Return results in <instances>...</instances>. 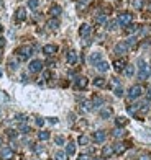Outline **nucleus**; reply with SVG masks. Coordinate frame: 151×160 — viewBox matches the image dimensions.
I'll list each match as a JSON object with an SVG mask.
<instances>
[{"mask_svg":"<svg viewBox=\"0 0 151 160\" xmlns=\"http://www.w3.org/2000/svg\"><path fill=\"white\" fill-rule=\"evenodd\" d=\"M2 145H4V139H2V137H0V147H2Z\"/></svg>","mask_w":151,"mask_h":160,"instance_id":"3c124183","label":"nucleus"},{"mask_svg":"<svg viewBox=\"0 0 151 160\" xmlns=\"http://www.w3.org/2000/svg\"><path fill=\"white\" fill-rule=\"evenodd\" d=\"M0 157H2V160H13V149L2 147V150H0Z\"/></svg>","mask_w":151,"mask_h":160,"instance_id":"423d86ee","label":"nucleus"},{"mask_svg":"<svg viewBox=\"0 0 151 160\" xmlns=\"http://www.w3.org/2000/svg\"><path fill=\"white\" fill-rule=\"evenodd\" d=\"M94 85H95V87H99V88H104V87L107 85V82H105V78L97 77L95 80H94Z\"/></svg>","mask_w":151,"mask_h":160,"instance_id":"b1692460","label":"nucleus"},{"mask_svg":"<svg viewBox=\"0 0 151 160\" xmlns=\"http://www.w3.org/2000/svg\"><path fill=\"white\" fill-rule=\"evenodd\" d=\"M138 66H140V72H138V78L140 80H146L150 77V67L146 66V62L143 59H138Z\"/></svg>","mask_w":151,"mask_h":160,"instance_id":"f03ea898","label":"nucleus"},{"mask_svg":"<svg viewBox=\"0 0 151 160\" xmlns=\"http://www.w3.org/2000/svg\"><path fill=\"white\" fill-rule=\"evenodd\" d=\"M135 8H141V0H135Z\"/></svg>","mask_w":151,"mask_h":160,"instance_id":"37998d69","label":"nucleus"},{"mask_svg":"<svg viewBox=\"0 0 151 160\" xmlns=\"http://www.w3.org/2000/svg\"><path fill=\"white\" fill-rule=\"evenodd\" d=\"M115 95H117V96H123V88L122 87H117V88H115Z\"/></svg>","mask_w":151,"mask_h":160,"instance_id":"58836bf2","label":"nucleus"},{"mask_svg":"<svg viewBox=\"0 0 151 160\" xmlns=\"http://www.w3.org/2000/svg\"><path fill=\"white\" fill-rule=\"evenodd\" d=\"M118 25H120V23H118V20H110V21H107V29L113 31V29H117Z\"/></svg>","mask_w":151,"mask_h":160,"instance_id":"5701e85b","label":"nucleus"},{"mask_svg":"<svg viewBox=\"0 0 151 160\" xmlns=\"http://www.w3.org/2000/svg\"><path fill=\"white\" fill-rule=\"evenodd\" d=\"M94 160H97V159H94Z\"/></svg>","mask_w":151,"mask_h":160,"instance_id":"864d4df0","label":"nucleus"},{"mask_svg":"<svg viewBox=\"0 0 151 160\" xmlns=\"http://www.w3.org/2000/svg\"><path fill=\"white\" fill-rule=\"evenodd\" d=\"M87 85H89V80L85 77H77V78H76V87H77V88L84 90Z\"/></svg>","mask_w":151,"mask_h":160,"instance_id":"9d476101","label":"nucleus"},{"mask_svg":"<svg viewBox=\"0 0 151 160\" xmlns=\"http://www.w3.org/2000/svg\"><path fill=\"white\" fill-rule=\"evenodd\" d=\"M38 5H40V2H38V0H28V7L31 10H36Z\"/></svg>","mask_w":151,"mask_h":160,"instance_id":"2f4dec72","label":"nucleus"},{"mask_svg":"<svg viewBox=\"0 0 151 160\" xmlns=\"http://www.w3.org/2000/svg\"><path fill=\"white\" fill-rule=\"evenodd\" d=\"M15 18H17V21H23V20H26V10L23 8V7L17 8V12H15Z\"/></svg>","mask_w":151,"mask_h":160,"instance_id":"9b49d317","label":"nucleus"},{"mask_svg":"<svg viewBox=\"0 0 151 160\" xmlns=\"http://www.w3.org/2000/svg\"><path fill=\"white\" fill-rule=\"evenodd\" d=\"M20 131L23 132V134H28V132L31 131V129H30V126H28V124H25V123H21V126H20Z\"/></svg>","mask_w":151,"mask_h":160,"instance_id":"72a5a7b5","label":"nucleus"},{"mask_svg":"<svg viewBox=\"0 0 151 160\" xmlns=\"http://www.w3.org/2000/svg\"><path fill=\"white\" fill-rule=\"evenodd\" d=\"M140 160H151V159H150V155H143Z\"/></svg>","mask_w":151,"mask_h":160,"instance_id":"09e8293b","label":"nucleus"},{"mask_svg":"<svg viewBox=\"0 0 151 160\" xmlns=\"http://www.w3.org/2000/svg\"><path fill=\"white\" fill-rule=\"evenodd\" d=\"M36 124H38V126H43V124H44V119H43V118H36Z\"/></svg>","mask_w":151,"mask_h":160,"instance_id":"79ce46f5","label":"nucleus"},{"mask_svg":"<svg viewBox=\"0 0 151 160\" xmlns=\"http://www.w3.org/2000/svg\"><path fill=\"white\" fill-rule=\"evenodd\" d=\"M49 123L51 124H56V123H58V119H56V118H49Z\"/></svg>","mask_w":151,"mask_h":160,"instance_id":"49530a36","label":"nucleus"},{"mask_svg":"<svg viewBox=\"0 0 151 160\" xmlns=\"http://www.w3.org/2000/svg\"><path fill=\"white\" fill-rule=\"evenodd\" d=\"M15 54L18 56L20 61H26V59L33 54V48H31V46H20V48L15 51Z\"/></svg>","mask_w":151,"mask_h":160,"instance_id":"f257e3e1","label":"nucleus"},{"mask_svg":"<svg viewBox=\"0 0 151 160\" xmlns=\"http://www.w3.org/2000/svg\"><path fill=\"white\" fill-rule=\"evenodd\" d=\"M128 49H130V48L126 46L125 41L118 43V44L115 46V52H117V54H126V52H128Z\"/></svg>","mask_w":151,"mask_h":160,"instance_id":"1a4fd4ad","label":"nucleus"},{"mask_svg":"<svg viewBox=\"0 0 151 160\" xmlns=\"http://www.w3.org/2000/svg\"><path fill=\"white\" fill-rule=\"evenodd\" d=\"M51 78V72L49 70H44V72H43V80H49Z\"/></svg>","mask_w":151,"mask_h":160,"instance_id":"4c0bfd02","label":"nucleus"},{"mask_svg":"<svg viewBox=\"0 0 151 160\" xmlns=\"http://www.w3.org/2000/svg\"><path fill=\"white\" fill-rule=\"evenodd\" d=\"M123 134H125V131H123L122 127H117V129L113 131V136H115V137H122Z\"/></svg>","mask_w":151,"mask_h":160,"instance_id":"f704fd0d","label":"nucleus"},{"mask_svg":"<svg viewBox=\"0 0 151 160\" xmlns=\"http://www.w3.org/2000/svg\"><path fill=\"white\" fill-rule=\"evenodd\" d=\"M49 137H51V134L48 131H40V132H38V139H40V140H48Z\"/></svg>","mask_w":151,"mask_h":160,"instance_id":"a878e982","label":"nucleus"},{"mask_svg":"<svg viewBox=\"0 0 151 160\" xmlns=\"http://www.w3.org/2000/svg\"><path fill=\"white\" fill-rule=\"evenodd\" d=\"M7 44V41H5V38H0V49L4 48V46Z\"/></svg>","mask_w":151,"mask_h":160,"instance_id":"c03bdc74","label":"nucleus"},{"mask_svg":"<svg viewBox=\"0 0 151 160\" xmlns=\"http://www.w3.org/2000/svg\"><path fill=\"white\" fill-rule=\"evenodd\" d=\"M66 61H67V64H76V62H77V52H76V51H69V52H67V57H66Z\"/></svg>","mask_w":151,"mask_h":160,"instance_id":"4468645a","label":"nucleus"},{"mask_svg":"<svg viewBox=\"0 0 151 160\" xmlns=\"http://www.w3.org/2000/svg\"><path fill=\"white\" fill-rule=\"evenodd\" d=\"M77 160H89V157L85 155V154H80V155H79V159H77Z\"/></svg>","mask_w":151,"mask_h":160,"instance_id":"a18cd8bd","label":"nucleus"},{"mask_svg":"<svg viewBox=\"0 0 151 160\" xmlns=\"http://www.w3.org/2000/svg\"><path fill=\"white\" fill-rule=\"evenodd\" d=\"M54 159H56V160H67V154H66V152H61V150H59V152H56Z\"/></svg>","mask_w":151,"mask_h":160,"instance_id":"c756f323","label":"nucleus"},{"mask_svg":"<svg viewBox=\"0 0 151 160\" xmlns=\"http://www.w3.org/2000/svg\"><path fill=\"white\" fill-rule=\"evenodd\" d=\"M100 116H102L104 119L110 118V116H112V110H110V108H105V110H102V111H100Z\"/></svg>","mask_w":151,"mask_h":160,"instance_id":"c85d7f7f","label":"nucleus"},{"mask_svg":"<svg viewBox=\"0 0 151 160\" xmlns=\"http://www.w3.org/2000/svg\"><path fill=\"white\" fill-rule=\"evenodd\" d=\"M66 154H67V155H74V154H76V144L74 142H67Z\"/></svg>","mask_w":151,"mask_h":160,"instance_id":"412c9836","label":"nucleus"},{"mask_svg":"<svg viewBox=\"0 0 151 160\" xmlns=\"http://www.w3.org/2000/svg\"><path fill=\"white\" fill-rule=\"evenodd\" d=\"M125 43H126V46H128V48H131V46L136 44V39H135V38H130V39H128V41H125Z\"/></svg>","mask_w":151,"mask_h":160,"instance_id":"e433bc0d","label":"nucleus"},{"mask_svg":"<svg viewBox=\"0 0 151 160\" xmlns=\"http://www.w3.org/2000/svg\"><path fill=\"white\" fill-rule=\"evenodd\" d=\"M89 61H90V64L97 66V64L102 61V54L100 52H92V54H90V57H89Z\"/></svg>","mask_w":151,"mask_h":160,"instance_id":"2eb2a0df","label":"nucleus"},{"mask_svg":"<svg viewBox=\"0 0 151 160\" xmlns=\"http://www.w3.org/2000/svg\"><path fill=\"white\" fill-rule=\"evenodd\" d=\"M7 136H8V137H15V136H17V131H15V129H8V131H7Z\"/></svg>","mask_w":151,"mask_h":160,"instance_id":"a19ab883","label":"nucleus"},{"mask_svg":"<svg viewBox=\"0 0 151 160\" xmlns=\"http://www.w3.org/2000/svg\"><path fill=\"white\" fill-rule=\"evenodd\" d=\"M43 52L46 54V56H54V54L58 52V46H54V44H46L44 48H43Z\"/></svg>","mask_w":151,"mask_h":160,"instance_id":"0eeeda50","label":"nucleus"},{"mask_svg":"<svg viewBox=\"0 0 151 160\" xmlns=\"http://www.w3.org/2000/svg\"><path fill=\"white\" fill-rule=\"evenodd\" d=\"M112 154H113V147H110V145H105V147L102 149V157H104V159H109Z\"/></svg>","mask_w":151,"mask_h":160,"instance_id":"aec40b11","label":"nucleus"},{"mask_svg":"<svg viewBox=\"0 0 151 160\" xmlns=\"http://www.w3.org/2000/svg\"><path fill=\"white\" fill-rule=\"evenodd\" d=\"M113 67H115L117 72H123L125 67H126V61H125V59H117V61L113 62Z\"/></svg>","mask_w":151,"mask_h":160,"instance_id":"6e6552de","label":"nucleus"},{"mask_svg":"<svg viewBox=\"0 0 151 160\" xmlns=\"http://www.w3.org/2000/svg\"><path fill=\"white\" fill-rule=\"evenodd\" d=\"M117 20H118V23H120L122 26H128V25H131V21H133V15H131V13H128V12L120 13Z\"/></svg>","mask_w":151,"mask_h":160,"instance_id":"39448f33","label":"nucleus"},{"mask_svg":"<svg viewBox=\"0 0 151 160\" xmlns=\"http://www.w3.org/2000/svg\"><path fill=\"white\" fill-rule=\"evenodd\" d=\"M97 69L100 70V72H107V70H109V62L100 61V62H99V64H97Z\"/></svg>","mask_w":151,"mask_h":160,"instance_id":"393cba45","label":"nucleus"},{"mask_svg":"<svg viewBox=\"0 0 151 160\" xmlns=\"http://www.w3.org/2000/svg\"><path fill=\"white\" fill-rule=\"evenodd\" d=\"M46 28H49V29H58V28H59V20H58V18H51V20H48Z\"/></svg>","mask_w":151,"mask_h":160,"instance_id":"dca6fc26","label":"nucleus"},{"mask_svg":"<svg viewBox=\"0 0 151 160\" xmlns=\"http://www.w3.org/2000/svg\"><path fill=\"white\" fill-rule=\"evenodd\" d=\"M79 34L82 38H87L89 34H90V26L89 25H80V28H79Z\"/></svg>","mask_w":151,"mask_h":160,"instance_id":"f3484780","label":"nucleus"},{"mask_svg":"<svg viewBox=\"0 0 151 160\" xmlns=\"http://www.w3.org/2000/svg\"><path fill=\"white\" fill-rule=\"evenodd\" d=\"M105 139H107V134H105V131H97L94 132V140L95 142H105Z\"/></svg>","mask_w":151,"mask_h":160,"instance_id":"f8f14e48","label":"nucleus"},{"mask_svg":"<svg viewBox=\"0 0 151 160\" xmlns=\"http://www.w3.org/2000/svg\"><path fill=\"white\" fill-rule=\"evenodd\" d=\"M61 13H63V8H61L59 5H53V7L49 8V15H51L53 18H58Z\"/></svg>","mask_w":151,"mask_h":160,"instance_id":"ddd939ff","label":"nucleus"},{"mask_svg":"<svg viewBox=\"0 0 151 160\" xmlns=\"http://www.w3.org/2000/svg\"><path fill=\"white\" fill-rule=\"evenodd\" d=\"M87 142H89V139L85 137V136H80V137H79V144H80V145H85Z\"/></svg>","mask_w":151,"mask_h":160,"instance_id":"c9c22d12","label":"nucleus"},{"mask_svg":"<svg viewBox=\"0 0 151 160\" xmlns=\"http://www.w3.org/2000/svg\"><path fill=\"white\" fill-rule=\"evenodd\" d=\"M138 29H140L138 25H128V28H126V33H128V34H133V33H136Z\"/></svg>","mask_w":151,"mask_h":160,"instance_id":"cd10ccee","label":"nucleus"},{"mask_svg":"<svg viewBox=\"0 0 151 160\" xmlns=\"http://www.w3.org/2000/svg\"><path fill=\"white\" fill-rule=\"evenodd\" d=\"M148 100H151V87L148 88Z\"/></svg>","mask_w":151,"mask_h":160,"instance_id":"8fccbe9b","label":"nucleus"},{"mask_svg":"<svg viewBox=\"0 0 151 160\" xmlns=\"http://www.w3.org/2000/svg\"><path fill=\"white\" fill-rule=\"evenodd\" d=\"M102 103H104V100H102L100 96H94V98H92V105H94V106H100Z\"/></svg>","mask_w":151,"mask_h":160,"instance_id":"473e14b6","label":"nucleus"},{"mask_svg":"<svg viewBox=\"0 0 151 160\" xmlns=\"http://www.w3.org/2000/svg\"><path fill=\"white\" fill-rule=\"evenodd\" d=\"M150 101L151 100H143L141 103H140V105H136V106H138V110H141V111H148V108H150Z\"/></svg>","mask_w":151,"mask_h":160,"instance_id":"4be33fe9","label":"nucleus"},{"mask_svg":"<svg viewBox=\"0 0 151 160\" xmlns=\"http://www.w3.org/2000/svg\"><path fill=\"white\" fill-rule=\"evenodd\" d=\"M54 140H56V144H58V145H63V144H64V137H61V136H58Z\"/></svg>","mask_w":151,"mask_h":160,"instance_id":"ea45409f","label":"nucleus"},{"mask_svg":"<svg viewBox=\"0 0 151 160\" xmlns=\"http://www.w3.org/2000/svg\"><path fill=\"white\" fill-rule=\"evenodd\" d=\"M125 149H126V144H122V142H118V144L113 145V152H115V154H123Z\"/></svg>","mask_w":151,"mask_h":160,"instance_id":"a211bd4d","label":"nucleus"},{"mask_svg":"<svg viewBox=\"0 0 151 160\" xmlns=\"http://www.w3.org/2000/svg\"><path fill=\"white\" fill-rule=\"evenodd\" d=\"M95 21L99 23V25H104L105 21H107V17H105L104 13H99V15L95 17Z\"/></svg>","mask_w":151,"mask_h":160,"instance_id":"bb28decb","label":"nucleus"},{"mask_svg":"<svg viewBox=\"0 0 151 160\" xmlns=\"http://www.w3.org/2000/svg\"><path fill=\"white\" fill-rule=\"evenodd\" d=\"M43 67H44V62L40 61V59H35V61L30 62V66H28V70L31 72V74H38V72H41Z\"/></svg>","mask_w":151,"mask_h":160,"instance_id":"20e7f679","label":"nucleus"},{"mask_svg":"<svg viewBox=\"0 0 151 160\" xmlns=\"http://www.w3.org/2000/svg\"><path fill=\"white\" fill-rule=\"evenodd\" d=\"M2 31H4V26H2V25H0V33H2Z\"/></svg>","mask_w":151,"mask_h":160,"instance_id":"603ef678","label":"nucleus"},{"mask_svg":"<svg viewBox=\"0 0 151 160\" xmlns=\"http://www.w3.org/2000/svg\"><path fill=\"white\" fill-rule=\"evenodd\" d=\"M8 66H10V69H15V67H17V64H15V62H10Z\"/></svg>","mask_w":151,"mask_h":160,"instance_id":"de8ad7c7","label":"nucleus"},{"mask_svg":"<svg viewBox=\"0 0 151 160\" xmlns=\"http://www.w3.org/2000/svg\"><path fill=\"white\" fill-rule=\"evenodd\" d=\"M133 74H135V67L133 66H126L125 67V75L126 77H131Z\"/></svg>","mask_w":151,"mask_h":160,"instance_id":"7c9ffc66","label":"nucleus"},{"mask_svg":"<svg viewBox=\"0 0 151 160\" xmlns=\"http://www.w3.org/2000/svg\"><path fill=\"white\" fill-rule=\"evenodd\" d=\"M143 92H145V88H143V85H133L128 90V98L130 100H136V98H140L143 95Z\"/></svg>","mask_w":151,"mask_h":160,"instance_id":"7ed1b4c3","label":"nucleus"},{"mask_svg":"<svg viewBox=\"0 0 151 160\" xmlns=\"http://www.w3.org/2000/svg\"><path fill=\"white\" fill-rule=\"evenodd\" d=\"M115 124H117V127H123L128 124V119L125 118V116H118L117 119H115Z\"/></svg>","mask_w":151,"mask_h":160,"instance_id":"6ab92c4d","label":"nucleus"}]
</instances>
